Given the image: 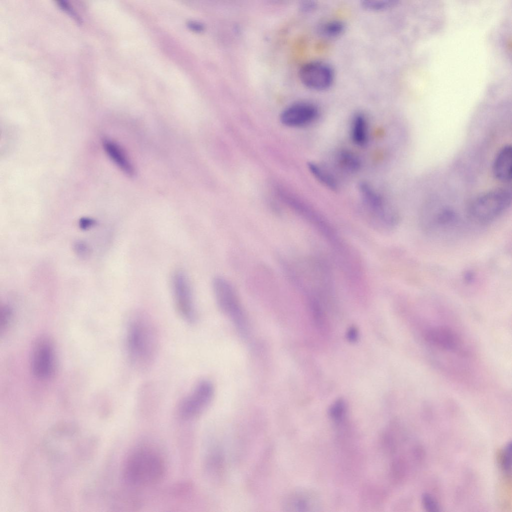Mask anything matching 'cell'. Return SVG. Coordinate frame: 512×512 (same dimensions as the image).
Returning <instances> with one entry per match:
<instances>
[{
    "instance_id": "obj_19",
    "label": "cell",
    "mask_w": 512,
    "mask_h": 512,
    "mask_svg": "<svg viewBox=\"0 0 512 512\" xmlns=\"http://www.w3.org/2000/svg\"><path fill=\"white\" fill-rule=\"evenodd\" d=\"M340 162L346 169L350 170H356L359 168L360 162L358 158L354 154L342 151L340 154Z\"/></svg>"
},
{
    "instance_id": "obj_9",
    "label": "cell",
    "mask_w": 512,
    "mask_h": 512,
    "mask_svg": "<svg viewBox=\"0 0 512 512\" xmlns=\"http://www.w3.org/2000/svg\"><path fill=\"white\" fill-rule=\"evenodd\" d=\"M318 115V107L312 103L300 102L292 104L282 112L281 122L287 126L302 127L314 122Z\"/></svg>"
},
{
    "instance_id": "obj_4",
    "label": "cell",
    "mask_w": 512,
    "mask_h": 512,
    "mask_svg": "<svg viewBox=\"0 0 512 512\" xmlns=\"http://www.w3.org/2000/svg\"><path fill=\"white\" fill-rule=\"evenodd\" d=\"M212 289L220 310L231 318L242 334H246V318L232 285L225 278L216 276L212 280Z\"/></svg>"
},
{
    "instance_id": "obj_1",
    "label": "cell",
    "mask_w": 512,
    "mask_h": 512,
    "mask_svg": "<svg viewBox=\"0 0 512 512\" xmlns=\"http://www.w3.org/2000/svg\"><path fill=\"white\" fill-rule=\"evenodd\" d=\"M126 342L132 366L140 372L148 370L157 356L159 336L154 323L148 315L136 312L131 316L126 327Z\"/></svg>"
},
{
    "instance_id": "obj_7",
    "label": "cell",
    "mask_w": 512,
    "mask_h": 512,
    "mask_svg": "<svg viewBox=\"0 0 512 512\" xmlns=\"http://www.w3.org/2000/svg\"><path fill=\"white\" fill-rule=\"evenodd\" d=\"M302 82L307 87L316 90L329 88L334 79L332 68L321 61H310L302 64L299 70Z\"/></svg>"
},
{
    "instance_id": "obj_22",
    "label": "cell",
    "mask_w": 512,
    "mask_h": 512,
    "mask_svg": "<svg viewBox=\"0 0 512 512\" xmlns=\"http://www.w3.org/2000/svg\"><path fill=\"white\" fill-rule=\"evenodd\" d=\"M511 443H508L504 448L501 458V466L502 468L506 472L509 471L511 468L512 446Z\"/></svg>"
},
{
    "instance_id": "obj_24",
    "label": "cell",
    "mask_w": 512,
    "mask_h": 512,
    "mask_svg": "<svg viewBox=\"0 0 512 512\" xmlns=\"http://www.w3.org/2000/svg\"><path fill=\"white\" fill-rule=\"evenodd\" d=\"M346 338L351 342H354L357 341L358 338V332L356 327L350 326L346 332Z\"/></svg>"
},
{
    "instance_id": "obj_16",
    "label": "cell",
    "mask_w": 512,
    "mask_h": 512,
    "mask_svg": "<svg viewBox=\"0 0 512 512\" xmlns=\"http://www.w3.org/2000/svg\"><path fill=\"white\" fill-rule=\"evenodd\" d=\"M351 137L356 145H364L368 139V127L365 116L361 114H356L352 120Z\"/></svg>"
},
{
    "instance_id": "obj_27",
    "label": "cell",
    "mask_w": 512,
    "mask_h": 512,
    "mask_svg": "<svg viewBox=\"0 0 512 512\" xmlns=\"http://www.w3.org/2000/svg\"><path fill=\"white\" fill-rule=\"evenodd\" d=\"M80 222V226L83 228H90L94 224L93 220L88 218H83Z\"/></svg>"
},
{
    "instance_id": "obj_11",
    "label": "cell",
    "mask_w": 512,
    "mask_h": 512,
    "mask_svg": "<svg viewBox=\"0 0 512 512\" xmlns=\"http://www.w3.org/2000/svg\"><path fill=\"white\" fill-rule=\"evenodd\" d=\"M360 191L367 205L384 224L394 226L397 224L396 216L386 211L384 202L369 184L362 183Z\"/></svg>"
},
{
    "instance_id": "obj_18",
    "label": "cell",
    "mask_w": 512,
    "mask_h": 512,
    "mask_svg": "<svg viewBox=\"0 0 512 512\" xmlns=\"http://www.w3.org/2000/svg\"><path fill=\"white\" fill-rule=\"evenodd\" d=\"M345 28L343 22L334 20L327 22L320 27V32L325 36L333 37L342 34Z\"/></svg>"
},
{
    "instance_id": "obj_14",
    "label": "cell",
    "mask_w": 512,
    "mask_h": 512,
    "mask_svg": "<svg viewBox=\"0 0 512 512\" xmlns=\"http://www.w3.org/2000/svg\"><path fill=\"white\" fill-rule=\"evenodd\" d=\"M492 172L494 178L502 182H510L512 176V148L511 145L502 146L494 158Z\"/></svg>"
},
{
    "instance_id": "obj_13",
    "label": "cell",
    "mask_w": 512,
    "mask_h": 512,
    "mask_svg": "<svg viewBox=\"0 0 512 512\" xmlns=\"http://www.w3.org/2000/svg\"><path fill=\"white\" fill-rule=\"evenodd\" d=\"M424 338L432 344L447 350H455L460 342L459 338L456 332L443 326L429 329L426 332Z\"/></svg>"
},
{
    "instance_id": "obj_23",
    "label": "cell",
    "mask_w": 512,
    "mask_h": 512,
    "mask_svg": "<svg viewBox=\"0 0 512 512\" xmlns=\"http://www.w3.org/2000/svg\"><path fill=\"white\" fill-rule=\"evenodd\" d=\"M424 507L430 512L438 511L439 506L435 500L428 494H424L422 498Z\"/></svg>"
},
{
    "instance_id": "obj_5",
    "label": "cell",
    "mask_w": 512,
    "mask_h": 512,
    "mask_svg": "<svg viewBox=\"0 0 512 512\" xmlns=\"http://www.w3.org/2000/svg\"><path fill=\"white\" fill-rule=\"evenodd\" d=\"M171 288L178 312L187 322H194L196 313L192 292L188 277L184 271L178 270L173 272Z\"/></svg>"
},
{
    "instance_id": "obj_15",
    "label": "cell",
    "mask_w": 512,
    "mask_h": 512,
    "mask_svg": "<svg viewBox=\"0 0 512 512\" xmlns=\"http://www.w3.org/2000/svg\"><path fill=\"white\" fill-rule=\"evenodd\" d=\"M103 146L110 158L121 170L128 174H133L132 165L118 144L110 140H106L103 142Z\"/></svg>"
},
{
    "instance_id": "obj_20",
    "label": "cell",
    "mask_w": 512,
    "mask_h": 512,
    "mask_svg": "<svg viewBox=\"0 0 512 512\" xmlns=\"http://www.w3.org/2000/svg\"><path fill=\"white\" fill-rule=\"evenodd\" d=\"M395 3L394 0H364L362 2V5L368 10H379L390 8Z\"/></svg>"
},
{
    "instance_id": "obj_3",
    "label": "cell",
    "mask_w": 512,
    "mask_h": 512,
    "mask_svg": "<svg viewBox=\"0 0 512 512\" xmlns=\"http://www.w3.org/2000/svg\"><path fill=\"white\" fill-rule=\"evenodd\" d=\"M511 192L506 188H498L476 196L468 210L469 218L478 224H488L495 220L511 205Z\"/></svg>"
},
{
    "instance_id": "obj_28",
    "label": "cell",
    "mask_w": 512,
    "mask_h": 512,
    "mask_svg": "<svg viewBox=\"0 0 512 512\" xmlns=\"http://www.w3.org/2000/svg\"><path fill=\"white\" fill-rule=\"evenodd\" d=\"M316 7V4L313 2H306L302 4V8L304 10H310Z\"/></svg>"
},
{
    "instance_id": "obj_8",
    "label": "cell",
    "mask_w": 512,
    "mask_h": 512,
    "mask_svg": "<svg viewBox=\"0 0 512 512\" xmlns=\"http://www.w3.org/2000/svg\"><path fill=\"white\" fill-rule=\"evenodd\" d=\"M462 218L456 210L444 208L438 210L432 218L422 222L424 228L430 233L446 236L457 232L462 224Z\"/></svg>"
},
{
    "instance_id": "obj_10",
    "label": "cell",
    "mask_w": 512,
    "mask_h": 512,
    "mask_svg": "<svg viewBox=\"0 0 512 512\" xmlns=\"http://www.w3.org/2000/svg\"><path fill=\"white\" fill-rule=\"evenodd\" d=\"M32 370L34 375L40 378L51 376L54 368V356L50 342L46 339L40 340L35 345L32 355Z\"/></svg>"
},
{
    "instance_id": "obj_21",
    "label": "cell",
    "mask_w": 512,
    "mask_h": 512,
    "mask_svg": "<svg viewBox=\"0 0 512 512\" xmlns=\"http://www.w3.org/2000/svg\"><path fill=\"white\" fill-rule=\"evenodd\" d=\"M346 411V404L342 399H338L334 402L330 408V416L334 420H340Z\"/></svg>"
},
{
    "instance_id": "obj_12",
    "label": "cell",
    "mask_w": 512,
    "mask_h": 512,
    "mask_svg": "<svg viewBox=\"0 0 512 512\" xmlns=\"http://www.w3.org/2000/svg\"><path fill=\"white\" fill-rule=\"evenodd\" d=\"M316 500L312 492L304 490H295L284 497L282 508L287 512L311 511L314 508Z\"/></svg>"
},
{
    "instance_id": "obj_2",
    "label": "cell",
    "mask_w": 512,
    "mask_h": 512,
    "mask_svg": "<svg viewBox=\"0 0 512 512\" xmlns=\"http://www.w3.org/2000/svg\"><path fill=\"white\" fill-rule=\"evenodd\" d=\"M166 468L164 460L159 454L148 448H140L127 457L123 473L124 480L131 485L148 486L162 480Z\"/></svg>"
},
{
    "instance_id": "obj_6",
    "label": "cell",
    "mask_w": 512,
    "mask_h": 512,
    "mask_svg": "<svg viewBox=\"0 0 512 512\" xmlns=\"http://www.w3.org/2000/svg\"><path fill=\"white\" fill-rule=\"evenodd\" d=\"M214 393L212 384L200 381L180 402L178 412L183 418H192L200 414L210 403Z\"/></svg>"
},
{
    "instance_id": "obj_17",
    "label": "cell",
    "mask_w": 512,
    "mask_h": 512,
    "mask_svg": "<svg viewBox=\"0 0 512 512\" xmlns=\"http://www.w3.org/2000/svg\"><path fill=\"white\" fill-rule=\"evenodd\" d=\"M308 167L314 177L322 184L332 190L336 188L335 179L326 169L314 162H310Z\"/></svg>"
},
{
    "instance_id": "obj_26",
    "label": "cell",
    "mask_w": 512,
    "mask_h": 512,
    "mask_svg": "<svg viewBox=\"0 0 512 512\" xmlns=\"http://www.w3.org/2000/svg\"><path fill=\"white\" fill-rule=\"evenodd\" d=\"M464 280L466 283L470 284L474 280L475 274L473 272L468 270L464 273Z\"/></svg>"
},
{
    "instance_id": "obj_25",
    "label": "cell",
    "mask_w": 512,
    "mask_h": 512,
    "mask_svg": "<svg viewBox=\"0 0 512 512\" xmlns=\"http://www.w3.org/2000/svg\"><path fill=\"white\" fill-rule=\"evenodd\" d=\"M60 6L64 10L66 11L74 17L77 21L80 22V20L78 16L76 15V12L70 6L66 1H60L58 2Z\"/></svg>"
}]
</instances>
